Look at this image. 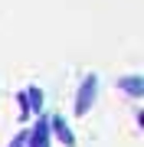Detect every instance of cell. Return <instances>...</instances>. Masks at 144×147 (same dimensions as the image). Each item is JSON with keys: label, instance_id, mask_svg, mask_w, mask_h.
Instances as JSON below:
<instances>
[{"label": "cell", "instance_id": "cell-1", "mask_svg": "<svg viewBox=\"0 0 144 147\" xmlns=\"http://www.w3.org/2000/svg\"><path fill=\"white\" fill-rule=\"evenodd\" d=\"M95 95H98V75L89 72L85 79H82L79 92H75V115H79V118L92 111V105H95Z\"/></svg>", "mask_w": 144, "mask_h": 147}, {"label": "cell", "instance_id": "cell-2", "mask_svg": "<svg viewBox=\"0 0 144 147\" xmlns=\"http://www.w3.org/2000/svg\"><path fill=\"white\" fill-rule=\"evenodd\" d=\"M26 147H49V118H39L33 131H26Z\"/></svg>", "mask_w": 144, "mask_h": 147}, {"label": "cell", "instance_id": "cell-3", "mask_svg": "<svg viewBox=\"0 0 144 147\" xmlns=\"http://www.w3.org/2000/svg\"><path fill=\"white\" fill-rule=\"evenodd\" d=\"M49 134H56L66 147H72V144H75V134L69 131V124H66V118H62V115H53V118H49Z\"/></svg>", "mask_w": 144, "mask_h": 147}, {"label": "cell", "instance_id": "cell-4", "mask_svg": "<svg viewBox=\"0 0 144 147\" xmlns=\"http://www.w3.org/2000/svg\"><path fill=\"white\" fill-rule=\"evenodd\" d=\"M115 85H118L124 95H131V98H141V95H144V79H141L138 72H134V75H121Z\"/></svg>", "mask_w": 144, "mask_h": 147}, {"label": "cell", "instance_id": "cell-5", "mask_svg": "<svg viewBox=\"0 0 144 147\" xmlns=\"http://www.w3.org/2000/svg\"><path fill=\"white\" fill-rule=\"evenodd\" d=\"M23 98H26L30 115H39V111H43V88H39V85H30V88L23 92Z\"/></svg>", "mask_w": 144, "mask_h": 147}, {"label": "cell", "instance_id": "cell-6", "mask_svg": "<svg viewBox=\"0 0 144 147\" xmlns=\"http://www.w3.org/2000/svg\"><path fill=\"white\" fill-rule=\"evenodd\" d=\"M10 147H26V131H20V134H16L13 141H10Z\"/></svg>", "mask_w": 144, "mask_h": 147}]
</instances>
